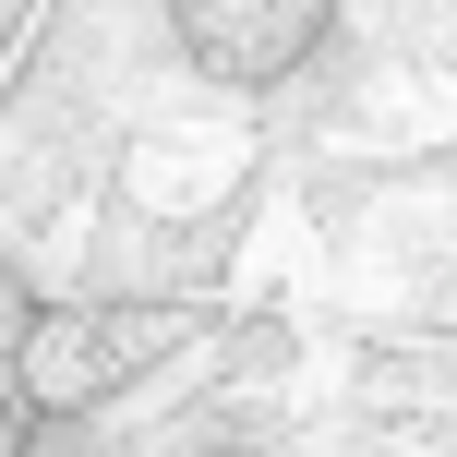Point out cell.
<instances>
[{
	"label": "cell",
	"mask_w": 457,
	"mask_h": 457,
	"mask_svg": "<svg viewBox=\"0 0 457 457\" xmlns=\"http://www.w3.org/2000/svg\"><path fill=\"white\" fill-rule=\"evenodd\" d=\"M37 313H48V301L0 265V457L37 445V410H24V337H37Z\"/></svg>",
	"instance_id": "3957f363"
},
{
	"label": "cell",
	"mask_w": 457,
	"mask_h": 457,
	"mask_svg": "<svg viewBox=\"0 0 457 457\" xmlns=\"http://www.w3.org/2000/svg\"><path fill=\"white\" fill-rule=\"evenodd\" d=\"M181 337H193L181 301H48L37 337H24V410L37 421H85L120 386H145Z\"/></svg>",
	"instance_id": "6da1fadb"
},
{
	"label": "cell",
	"mask_w": 457,
	"mask_h": 457,
	"mask_svg": "<svg viewBox=\"0 0 457 457\" xmlns=\"http://www.w3.org/2000/svg\"><path fill=\"white\" fill-rule=\"evenodd\" d=\"M325 24H337V0H169V37L217 85H289L325 48Z\"/></svg>",
	"instance_id": "7a4b0ae2"
}]
</instances>
